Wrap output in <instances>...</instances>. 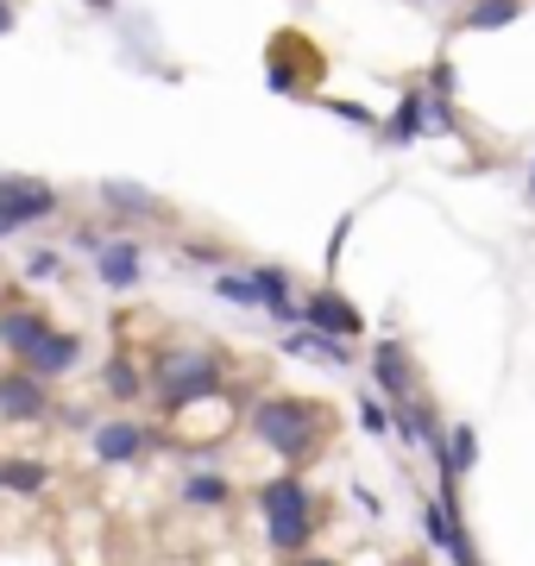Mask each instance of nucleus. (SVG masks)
Listing matches in <instances>:
<instances>
[{
	"mask_svg": "<svg viewBox=\"0 0 535 566\" xmlns=\"http://www.w3.org/2000/svg\"><path fill=\"white\" fill-rule=\"evenodd\" d=\"M252 434H259L277 460L303 465L315 453V441H322V416H315L303 397H259V403H252Z\"/></svg>",
	"mask_w": 535,
	"mask_h": 566,
	"instance_id": "1",
	"label": "nucleus"
},
{
	"mask_svg": "<svg viewBox=\"0 0 535 566\" xmlns=\"http://www.w3.org/2000/svg\"><path fill=\"white\" fill-rule=\"evenodd\" d=\"M529 202H535V170H529Z\"/></svg>",
	"mask_w": 535,
	"mask_h": 566,
	"instance_id": "25",
	"label": "nucleus"
},
{
	"mask_svg": "<svg viewBox=\"0 0 535 566\" xmlns=\"http://www.w3.org/2000/svg\"><path fill=\"white\" fill-rule=\"evenodd\" d=\"M296 322L310 327V334H328V340H340V346H347V334H366V322H359V308H353V303H340L334 290H315L310 303L296 308Z\"/></svg>",
	"mask_w": 535,
	"mask_h": 566,
	"instance_id": "5",
	"label": "nucleus"
},
{
	"mask_svg": "<svg viewBox=\"0 0 535 566\" xmlns=\"http://www.w3.org/2000/svg\"><path fill=\"white\" fill-rule=\"evenodd\" d=\"M214 296H221V303H240V308H259V296H252V277H246V271H227V277L214 283Z\"/></svg>",
	"mask_w": 535,
	"mask_h": 566,
	"instance_id": "18",
	"label": "nucleus"
},
{
	"mask_svg": "<svg viewBox=\"0 0 535 566\" xmlns=\"http://www.w3.org/2000/svg\"><path fill=\"white\" fill-rule=\"evenodd\" d=\"M416 133H422V88H410V95H403V102H397L391 126H385V139H397V145H410Z\"/></svg>",
	"mask_w": 535,
	"mask_h": 566,
	"instance_id": "13",
	"label": "nucleus"
},
{
	"mask_svg": "<svg viewBox=\"0 0 535 566\" xmlns=\"http://www.w3.org/2000/svg\"><path fill=\"white\" fill-rule=\"evenodd\" d=\"M102 202L120 208V214H158V196H145L133 182H102Z\"/></svg>",
	"mask_w": 535,
	"mask_h": 566,
	"instance_id": "14",
	"label": "nucleus"
},
{
	"mask_svg": "<svg viewBox=\"0 0 535 566\" xmlns=\"http://www.w3.org/2000/svg\"><path fill=\"white\" fill-rule=\"evenodd\" d=\"M151 385H158V409H177L196 403V397H208V390H221V365L208 359V353H158V365H151Z\"/></svg>",
	"mask_w": 535,
	"mask_h": 566,
	"instance_id": "3",
	"label": "nucleus"
},
{
	"mask_svg": "<svg viewBox=\"0 0 535 566\" xmlns=\"http://www.w3.org/2000/svg\"><path fill=\"white\" fill-rule=\"evenodd\" d=\"M0 485H13V491H39V485H44V465H25V460L0 465Z\"/></svg>",
	"mask_w": 535,
	"mask_h": 566,
	"instance_id": "19",
	"label": "nucleus"
},
{
	"mask_svg": "<svg viewBox=\"0 0 535 566\" xmlns=\"http://www.w3.org/2000/svg\"><path fill=\"white\" fill-rule=\"evenodd\" d=\"M334 114H340V120H353V126H366V133H371V126H378V120H371V114H366V107H353V102H334Z\"/></svg>",
	"mask_w": 535,
	"mask_h": 566,
	"instance_id": "22",
	"label": "nucleus"
},
{
	"mask_svg": "<svg viewBox=\"0 0 535 566\" xmlns=\"http://www.w3.org/2000/svg\"><path fill=\"white\" fill-rule=\"evenodd\" d=\"M145 447H151V434H145L139 422H102V428H95V453H102L107 465H126V460H139Z\"/></svg>",
	"mask_w": 535,
	"mask_h": 566,
	"instance_id": "9",
	"label": "nucleus"
},
{
	"mask_svg": "<svg viewBox=\"0 0 535 566\" xmlns=\"http://www.w3.org/2000/svg\"><path fill=\"white\" fill-rule=\"evenodd\" d=\"M44 334H51V322H44L39 308H7V315H0V346H7V353H20V359L44 340Z\"/></svg>",
	"mask_w": 535,
	"mask_h": 566,
	"instance_id": "11",
	"label": "nucleus"
},
{
	"mask_svg": "<svg viewBox=\"0 0 535 566\" xmlns=\"http://www.w3.org/2000/svg\"><path fill=\"white\" fill-rule=\"evenodd\" d=\"M259 516H265V535L271 547L284 554H310V535H315V504H310V485L303 479H265L259 485Z\"/></svg>",
	"mask_w": 535,
	"mask_h": 566,
	"instance_id": "2",
	"label": "nucleus"
},
{
	"mask_svg": "<svg viewBox=\"0 0 535 566\" xmlns=\"http://www.w3.org/2000/svg\"><path fill=\"white\" fill-rule=\"evenodd\" d=\"M102 385H107V397H120V403H133L139 397V371H133V359H107V371H102Z\"/></svg>",
	"mask_w": 535,
	"mask_h": 566,
	"instance_id": "17",
	"label": "nucleus"
},
{
	"mask_svg": "<svg viewBox=\"0 0 535 566\" xmlns=\"http://www.w3.org/2000/svg\"><path fill=\"white\" fill-rule=\"evenodd\" d=\"M296 566H334V560H322V554H303V560H296Z\"/></svg>",
	"mask_w": 535,
	"mask_h": 566,
	"instance_id": "24",
	"label": "nucleus"
},
{
	"mask_svg": "<svg viewBox=\"0 0 535 566\" xmlns=\"http://www.w3.org/2000/svg\"><path fill=\"white\" fill-rule=\"evenodd\" d=\"M44 214H57V189L39 177H0V240L7 233H20V227L44 221Z\"/></svg>",
	"mask_w": 535,
	"mask_h": 566,
	"instance_id": "4",
	"label": "nucleus"
},
{
	"mask_svg": "<svg viewBox=\"0 0 535 566\" xmlns=\"http://www.w3.org/2000/svg\"><path fill=\"white\" fill-rule=\"evenodd\" d=\"M359 416H366L371 434H391V416H385V403H378V397H366V403H359Z\"/></svg>",
	"mask_w": 535,
	"mask_h": 566,
	"instance_id": "21",
	"label": "nucleus"
},
{
	"mask_svg": "<svg viewBox=\"0 0 535 566\" xmlns=\"http://www.w3.org/2000/svg\"><path fill=\"white\" fill-rule=\"evenodd\" d=\"M88 7H114V0H88Z\"/></svg>",
	"mask_w": 535,
	"mask_h": 566,
	"instance_id": "26",
	"label": "nucleus"
},
{
	"mask_svg": "<svg viewBox=\"0 0 535 566\" xmlns=\"http://www.w3.org/2000/svg\"><path fill=\"white\" fill-rule=\"evenodd\" d=\"M183 504H196V510H214V504H227V479L221 472H189L183 479Z\"/></svg>",
	"mask_w": 535,
	"mask_h": 566,
	"instance_id": "15",
	"label": "nucleus"
},
{
	"mask_svg": "<svg viewBox=\"0 0 535 566\" xmlns=\"http://www.w3.org/2000/svg\"><path fill=\"white\" fill-rule=\"evenodd\" d=\"M371 371H378V390H385L397 409L410 403V359H403V340H378L371 346Z\"/></svg>",
	"mask_w": 535,
	"mask_h": 566,
	"instance_id": "7",
	"label": "nucleus"
},
{
	"mask_svg": "<svg viewBox=\"0 0 535 566\" xmlns=\"http://www.w3.org/2000/svg\"><path fill=\"white\" fill-rule=\"evenodd\" d=\"M523 13V0H479L473 13H466V32H492V25H511Z\"/></svg>",
	"mask_w": 535,
	"mask_h": 566,
	"instance_id": "16",
	"label": "nucleus"
},
{
	"mask_svg": "<svg viewBox=\"0 0 535 566\" xmlns=\"http://www.w3.org/2000/svg\"><path fill=\"white\" fill-rule=\"evenodd\" d=\"M95 264H102V283H107V290H133L145 259H139V245H133V240H102Z\"/></svg>",
	"mask_w": 535,
	"mask_h": 566,
	"instance_id": "10",
	"label": "nucleus"
},
{
	"mask_svg": "<svg viewBox=\"0 0 535 566\" xmlns=\"http://www.w3.org/2000/svg\"><path fill=\"white\" fill-rule=\"evenodd\" d=\"M7 32H13V7H7V0H0V39H7Z\"/></svg>",
	"mask_w": 535,
	"mask_h": 566,
	"instance_id": "23",
	"label": "nucleus"
},
{
	"mask_svg": "<svg viewBox=\"0 0 535 566\" xmlns=\"http://www.w3.org/2000/svg\"><path fill=\"white\" fill-rule=\"evenodd\" d=\"M76 359H83V340L51 327V334H44V340L25 353V371H32V378H57V371H70Z\"/></svg>",
	"mask_w": 535,
	"mask_h": 566,
	"instance_id": "8",
	"label": "nucleus"
},
{
	"mask_svg": "<svg viewBox=\"0 0 535 566\" xmlns=\"http://www.w3.org/2000/svg\"><path fill=\"white\" fill-rule=\"evenodd\" d=\"M44 409H51L44 378H32V371H0V416L7 422H39Z\"/></svg>",
	"mask_w": 535,
	"mask_h": 566,
	"instance_id": "6",
	"label": "nucleus"
},
{
	"mask_svg": "<svg viewBox=\"0 0 535 566\" xmlns=\"http://www.w3.org/2000/svg\"><path fill=\"white\" fill-rule=\"evenodd\" d=\"M284 353H296V359H328V365H347V359H353L340 340H328V334H310V327H303V334H284Z\"/></svg>",
	"mask_w": 535,
	"mask_h": 566,
	"instance_id": "12",
	"label": "nucleus"
},
{
	"mask_svg": "<svg viewBox=\"0 0 535 566\" xmlns=\"http://www.w3.org/2000/svg\"><path fill=\"white\" fill-rule=\"evenodd\" d=\"M25 271H32V277H63V259H57V252H32Z\"/></svg>",
	"mask_w": 535,
	"mask_h": 566,
	"instance_id": "20",
	"label": "nucleus"
}]
</instances>
